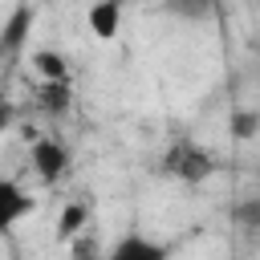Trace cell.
Here are the masks:
<instances>
[{
  "label": "cell",
  "mask_w": 260,
  "mask_h": 260,
  "mask_svg": "<svg viewBox=\"0 0 260 260\" xmlns=\"http://www.w3.org/2000/svg\"><path fill=\"white\" fill-rule=\"evenodd\" d=\"M228 130H232V138L248 142V138L260 130V110H232V118H228Z\"/></svg>",
  "instance_id": "cell-9"
},
{
  "label": "cell",
  "mask_w": 260,
  "mask_h": 260,
  "mask_svg": "<svg viewBox=\"0 0 260 260\" xmlns=\"http://www.w3.org/2000/svg\"><path fill=\"white\" fill-rule=\"evenodd\" d=\"M41 110H49V114H65V110H69V81L41 85Z\"/></svg>",
  "instance_id": "cell-10"
},
{
  "label": "cell",
  "mask_w": 260,
  "mask_h": 260,
  "mask_svg": "<svg viewBox=\"0 0 260 260\" xmlns=\"http://www.w3.org/2000/svg\"><path fill=\"white\" fill-rule=\"evenodd\" d=\"M32 195L16 183V179H8V175H0V236L4 232H12L24 215H32Z\"/></svg>",
  "instance_id": "cell-4"
},
{
  "label": "cell",
  "mask_w": 260,
  "mask_h": 260,
  "mask_svg": "<svg viewBox=\"0 0 260 260\" xmlns=\"http://www.w3.org/2000/svg\"><path fill=\"white\" fill-rule=\"evenodd\" d=\"M32 73L41 77V85H57V81H69V61L57 49H37L32 53Z\"/></svg>",
  "instance_id": "cell-6"
},
{
  "label": "cell",
  "mask_w": 260,
  "mask_h": 260,
  "mask_svg": "<svg viewBox=\"0 0 260 260\" xmlns=\"http://www.w3.org/2000/svg\"><path fill=\"white\" fill-rule=\"evenodd\" d=\"M236 215H240V223H244V228H260V195L244 199V203L236 207Z\"/></svg>",
  "instance_id": "cell-11"
},
{
  "label": "cell",
  "mask_w": 260,
  "mask_h": 260,
  "mask_svg": "<svg viewBox=\"0 0 260 260\" xmlns=\"http://www.w3.org/2000/svg\"><path fill=\"white\" fill-rule=\"evenodd\" d=\"M85 20H89V32L98 41H114L122 32V4L118 0H98V4H89Z\"/></svg>",
  "instance_id": "cell-5"
},
{
  "label": "cell",
  "mask_w": 260,
  "mask_h": 260,
  "mask_svg": "<svg viewBox=\"0 0 260 260\" xmlns=\"http://www.w3.org/2000/svg\"><path fill=\"white\" fill-rule=\"evenodd\" d=\"M162 171L175 175V179H183V183H203V179L215 175V158H211V150H203L199 142L183 138V142H175V146L167 150Z\"/></svg>",
  "instance_id": "cell-1"
},
{
  "label": "cell",
  "mask_w": 260,
  "mask_h": 260,
  "mask_svg": "<svg viewBox=\"0 0 260 260\" xmlns=\"http://www.w3.org/2000/svg\"><path fill=\"white\" fill-rule=\"evenodd\" d=\"M85 219H89V207H85V203H69V207L57 215V240H73V236L85 228Z\"/></svg>",
  "instance_id": "cell-8"
},
{
  "label": "cell",
  "mask_w": 260,
  "mask_h": 260,
  "mask_svg": "<svg viewBox=\"0 0 260 260\" xmlns=\"http://www.w3.org/2000/svg\"><path fill=\"white\" fill-rule=\"evenodd\" d=\"M106 260H171V248L146 232H126L114 240V248L106 252Z\"/></svg>",
  "instance_id": "cell-3"
},
{
  "label": "cell",
  "mask_w": 260,
  "mask_h": 260,
  "mask_svg": "<svg viewBox=\"0 0 260 260\" xmlns=\"http://www.w3.org/2000/svg\"><path fill=\"white\" fill-rule=\"evenodd\" d=\"M12 118H16V114H12V106L0 98V134H4V130H12Z\"/></svg>",
  "instance_id": "cell-12"
},
{
  "label": "cell",
  "mask_w": 260,
  "mask_h": 260,
  "mask_svg": "<svg viewBox=\"0 0 260 260\" xmlns=\"http://www.w3.org/2000/svg\"><path fill=\"white\" fill-rule=\"evenodd\" d=\"M28 28H32V8H12L8 24H4V32H0V49H4V53H16V49L24 45Z\"/></svg>",
  "instance_id": "cell-7"
},
{
  "label": "cell",
  "mask_w": 260,
  "mask_h": 260,
  "mask_svg": "<svg viewBox=\"0 0 260 260\" xmlns=\"http://www.w3.org/2000/svg\"><path fill=\"white\" fill-rule=\"evenodd\" d=\"M32 171H37L41 183L53 187V183L65 179V171H69V146L57 142V138H37V142H32Z\"/></svg>",
  "instance_id": "cell-2"
}]
</instances>
